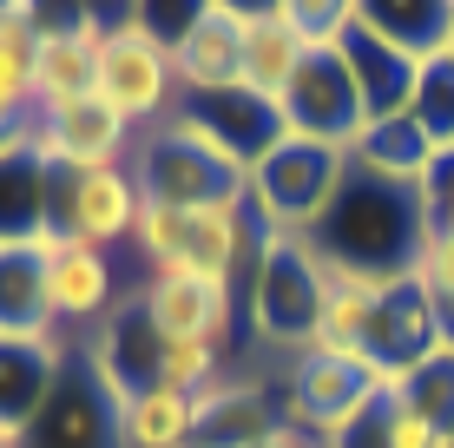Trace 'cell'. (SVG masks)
<instances>
[{
    "label": "cell",
    "mask_w": 454,
    "mask_h": 448,
    "mask_svg": "<svg viewBox=\"0 0 454 448\" xmlns=\"http://www.w3.org/2000/svg\"><path fill=\"white\" fill-rule=\"evenodd\" d=\"M317 257H330L342 271H375V277H409L421 244H428V218H421V198L409 185L369 178L349 165L342 192L330 198L323 224L309 231Z\"/></svg>",
    "instance_id": "1"
},
{
    "label": "cell",
    "mask_w": 454,
    "mask_h": 448,
    "mask_svg": "<svg viewBox=\"0 0 454 448\" xmlns=\"http://www.w3.org/2000/svg\"><path fill=\"white\" fill-rule=\"evenodd\" d=\"M317 317H323L317 244L263 224V244H257V257H250V271H244V323H250V336L290 363V357L309 350Z\"/></svg>",
    "instance_id": "2"
},
{
    "label": "cell",
    "mask_w": 454,
    "mask_h": 448,
    "mask_svg": "<svg viewBox=\"0 0 454 448\" xmlns=\"http://www.w3.org/2000/svg\"><path fill=\"white\" fill-rule=\"evenodd\" d=\"M113 27H106L99 46V73H92V99L106 113H119L132 132H152L178 113V67H171V46L152 34L145 7H106Z\"/></svg>",
    "instance_id": "3"
},
{
    "label": "cell",
    "mask_w": 454,
    "mask_h": 448,
    "mask_svg": "<svg viewBox=\"0 0 454 448\" xmlns=\"http://www.w3.org/2000/svg\"><path fill=\"white\" fill-rule=\"evenodd\" d=\"M132 178L152 205L171 211H205V205H250V172L231 165L198 126H184L178 113L165 126L138 132L132 145Z\"/></svg>",
    "instance_id": "4"
},
{
    "label": "cell",
    "mask_w": 454,
    "mask_h": 448,
    "mask_svg": "<svg viewBox=\"0 0 454 448\" xmlns=\"http://www.w3.org/2000/svg\"><path fill=\"white\" fill-rule=\"evenodd\" d=\"M349 178V152L336 145H309V138H284L270 159L250 172V211H257L270 231H290V238H309L330 211V198Z\"/></svg>",
    "instance_id": "5"
},
{
    "label": "cell",
    "mask_w": 454,
    "mask_h": 448,
    "mask_svg": "<svg viewBox=\"0 0 454 448\" xmlns=\"http://www.w3.org/2000/svg\"><path fill=\"white\" fill-rule=\"evenodd\" d=\"M375 396H382L375 369L356 363V357H336V350H303V357H290L284 376H277L284 422H296L303 436H317V442L349 436V428L369 415Z\"/></svg>",
    "instance_id": "6"
},
{
    "label": "cell",
    "mask_w": 454,
    "mask_h": 448,
    "mask_svg": "<svg viewBox=\"0 0 454 448\" xmlns=\"http://www.w3.org/2000/svg\"><path fill=\"white\" fill-rule=\"evenodd\" d=\"M113 13L106 7H40V53H34V119H59L92 99L99 46Z\"/></svg>",
    "instance_id": "7"
},
{
    "label": "cell",
    "mask_w": 454,
    "mask_h": 448,
    "mask_svg": "<svg viewBox=\"0 0 454 448\" xmlns=\"http://www.w3.org/2000/svg\"><path fill=\"white\" fill-rule=\"evenodd\" d=\"M138 192L132 165H106V172H53V231L92 244V251H132V224H138Z\"/></svg>",
    "instance_id": "8"
},
{
    "label": "cell",
    "mask_w": 454,
    "mask_h": 448,
    "mask_svg": "<svg viewBox=\"0 0 454 448\" xmlns=\"http://www.w3.org/2000/svg\"><path fill=\"white\" fill-rule=\"evenodd\" d=\"M277 119H284V138H309V145L349 152L356 132L369 126V113H363V92H356L342 53H309L296 67V80L284 86V99H277Z\"/></svg>",
    "instance_id": "9"
},
{
    "label": "cell",
    "mask_w": 454,
    "mask_h": 448,
    "mask_svg": "<svg viewBox=\"0 0 454 448\" xmlns=\"http://www.w3.org/2000/svg\"><path fill=\"white\" fill-rule=\"evenodd\" d=\"M40 264H46V303H53V323L73 336V343H86L106 317H119L125 303H132L113 251H92V244L67 238L53 257H40Z\"/></svg>",
    "instance_id": "10"
},
{
    "label": "cell",
    "mask_w": 454,
    "mask_h": 448,
    "mask_svg": "<svg viewBox=\"0 0 454 448\" xmlns=\"http://www.w3.org/2000/svg\"><path fill=\"white\" fill-rule=\"evenodd\" d=\"M263 20V7H238V0H198L192 27L171 40V67H178V92H231L244 86V40Z\"/></svg>",
    "instance_id": "11"
},
{
    "label": "cell",
    "mask_w": 454,
    "mask_h": 448,
    "mask_svg": "<svg viewBox=\"0 0 454 448\" xmlns=\"http://www.w3.org/2000/svg\"><path fill=\"white\" fill-rule=\"evenodd\" d=\"M132 297H138V310L152 317V330H159L165 343L198 336V343L238 350V284H211V277L165 271V277H145Z\"/></svg>",
    "instance_id": "12"
},
{
    "label": "cell",
    "mask_w": 454,
    "mask_h": 448,
    "mask_svg": "<svg viewBox=\"0 0 454 448\" xmlns=\"http://www.w3.org/2000/svg\"><path fill=\"white\" fill-rule=\"evenodd\" d=\"M132 145H138V132L125 126L119 113H106L99 99L27 126V152H34L46 172H106V165H132Z\"/></svg>",
    "instance_id": "13"
},
{
    "label": "cell",
    "mask_w": 454,
    "mask_h": 448,
    "mask_svg": "<svg viewBox=\"0 0 454 448\" xmlns=\"http://www.w3.org/2000/svg\"><path fill=\"white\" fill-rule=\"evenodd\" d=\"M178 119L198 126L231 165H244V172H257V165L284 145V119H277V106L257 99V92H244V86H231V92H184Z\"/></svg>",
    "instance_id": "14"
},
{
    "label": "cell",
    "mask_w": 454,
    "mask_h": 448,
    "mask_svg": "<svg viewBox=\"0 0 454 448\" xmlns=\"http://www.w3.org/2000/svg\"><path fill=\"white\" fill-rule=\"evenodd\" d=\"M86 369L113 389V403H132V396L159 389V363H165V336L152 330V317L138 310V297L125 303L119 317H106L99 330L80 343Z\"/></svg>",
    "instance_id": "15"
},
{
    "label": "cell",
    "mask_w": 454,
    "mask_h": 448,
    "mask_svg": "<svg viewBox=\"0 0 454 448\" xmlns=\"http://www.w3.org/2000/svg\"><path fill=\"white\" fill-rule=\"evenodd\" d=\"M27 448H119V403L86 369V357H73V369L59 376L53 403L27 428Z\"/></svg>",
    "instance_id": "16"
},
{
    "label": "cell",
    "mask_w": 454,
    "mask_h": 448,
    "mask_svg": "<svg viewBox=\"0 0 454 448\" xmlns=\"http://www.w3.org/2000/svg\"><path fill=\"white\" fill-rule=\"evenodd\" d=\"M80 343L53 336V343H20V336H0V428L27 436L40 422V409L53 403L59 376L73 369Z\"/></svg>",
    "instance_id": "17"
},
{
    "label": "cell",
    "mask_w": 454,
    "mask_h": 448,
    "mask_svg": "<svg viewBox=\"0 0 454 448\" xmlns=\"http://www.w3.org/2000/svg\"><path fill=\"white\" fill-rule=\"evenodd\" d=\"M284 422V403H277V382L257 376H224L217 389L198 396V442L205 448H250Z\"/></svg>",
    "instance_id": "18"
},
{
    "label": "cell",
    "mask_w": 454,
    "mask_h": 448,
    "mask_svg": "<svg viewBox=\"0 0 454 448\" xmlns=\"http://www.w3.org/2000/svg\"><path fill=\"white\" fill-rule=\"evenodd\" d=\"M336 53H342V67H349L356 92H363V113L369 119H388V113H409V106H415L421 67H415L409 53H395L388 40H375L356 13H349V34H342Z\"/></svg>",
    "instance_id": "19"
},
{
    "label": "cell",
    "mask_w": 454,
    "mask_h": 448,
    "mask_svg": "<svg viewBox=\"0 0 454 448\" xmlns=\"http://www.w3.org/2000/svg\"><path fill=\"white\" fill-rule=\"evenodd\" d=\"M356 20L395 53H409L415 67H428L454 46V0H356Z\"/></svg>",
    "instance_id": "20"
},
{
    "label": "cell",
    "mask_w": 454,
    "mask_h": 448,
    "mask_svg": "<svg viewBox=\"0 0 454 448\" xmlns=\"http://www.w3.org/2000/svg\"><path fill=\"white\" fill-rule=\"evenodd\" d=\"M349 165L369 178H388V185H421V172L434 165V138L421 132L415 113H388V119H369L349 145Z\"/></svg>",
    "instance_id": "21"
},
{
    "label": "cell",
    "mask_w": 454,
    "mask_h": 448,
    "mask_svg": "<svg viewBox=\"0 0 454 448\" xmlns=\"http://www.w3.org/2000/svg\"><path fill=\"white\" fill-rule=\"evenodd\" d=\"M0 336H20V343L67 336L53 323V303H46V264L27 244H0Z\"/></svg>",
    "instance_id": "22"
},
{
    "label": "cell",
    "mask_w": 454,
    "mask_h": 448,
    "mask_svg": "<svg viewBox=\"0 0 454 448\" xmlns=\"http://www.w3.org/2000/svg\"><path fill=\"white\" fill-rule=\"evenodd\" d=\"M303 59H309V46L290 20V0H263V20L250 27V40H244V92H257V99L277 106Z\"/></svg>",
    "instance_id": "23"
},
{
    "label": "cell",
    "mask_w": 454,
    "mask_h": 448,
    "mask_svg": "<svg viewBox=\"0 0 454 448\" xmlns=\"http://www.w3.org/2000/svg\"><path fill=\"white\" fill-rule=\"evenodd\" d=\"M53 224V172L34 152H0V244H34Z\"/></svg>",
    "instance_id": "24"
},
{
    "label": "cell",
    "mask_w": 454,
    "mask_h": 448,
    "mask_svg": "<svg viewBox=\"0 0 454 448\" xmlns=\"http://www.w3.org/2000/svg\"><path fill=\"white\" fill-rule=\"evenodd\" d=\"M119 448H198V396L145 389L119 403Z\"/></svg>",
    "instance_id": "25"
},
{
    "label": "cell",
    "mask_w": 454,
    "mask_h": 448,
    "mask_svg": "<svg viewBox=\"0 0 454 448\" xmlns=\"http://www.w3.org/2000/svg\"><path fill=\"white\" fill-rule=\"evenodd\" d=\"M402 403H409L415 415H428V428L442 436V448H454V343H442L421 369H409Z\"/></svg>",
    "instance_id": "26"
},
{
    "label": "cell",
    "mask_w": 454,
    "mask_h": 448,
    "mask_svg": "<svg viewBox=\"0 0 454 448\" xmlns=\"http://www.w3.org/2000/svg\"><path fill=\"white\" fill-rule=\"evenodd\" d=\"M231 350L217 343H198V336H178V343H165V363H159V389H178V396H205L217 382L231 376Z\"/></svg>",
    "instance_id": "27"
},
{
    "label": "cell",
    "mask_w": 454,
    "mask_h": 448,
    "mask_svg": "<svg viewBox=\"0 0 454 448\" xmlns=\"http://www.w3.org/2000/svg\"><path fill=\"white\" fill-rule=\"evenodd\" d=\"M409 113L421 119V132L434 138V152H454V46H448L442 59H428V67H421Z\"/></svg>",
    "instance_id": "28"
},
{
    "label": "cell",
    "mask_w": 454,
    "mask_h": 448,
    "mask_svg": "<svg viewBox=\"0 0 454 448\" xmlns=\"http://www.w3.org/2000/svg\"><path fill=\"white\" fill-rule=\"evenodd\" d=\"M409 277L428 290V303L442 310V323L454 330V238H448V231H428V244H421V257H415Z\"/></svg>",
    "instance_id": "29"
},
{
    "label": "cell",
    "mask_w": 454,
    "mask_h": 448,
    "mask_svg": "<svg viewBox=\"0 0 454 448\" xmlns=\"http://www.w3.org/2000/svg\"><path fill=\"white\" fill-rule=\"evenodd\" d=\"M415 198H421V218H428V231H448V238H454V152H434V165L421 172Z\"/></svg>",
    "instance_id": "30"
},
{
    "label": "cell",
    "mask_w": 454,
    "mask_h": 448,
    "mask_svg": "<svg viewBox=\"0 0 454 448\" xmlns=\"http://www.w3.org/2000/svg\"><path fill=\"white\" fill-rule=\"evenodd\" d=\"M250 448H317V436H303L296 422H277L270 436H263V442H250Z\"/></svg>",
    "instance_id": "31"
},
{
    "label": "cell",
    "mask_w": 454,
    "mask_h": 448,
    "mask_svg": "<svg viewBox=\"0 0 454 448\" xmlns=\"http://www.w3.org/2000/svg\"><path fill=\"white\" fill-rule=\"evenodd\" d=\"M0 448H27V436H13V428H0Z\"/></svg>",
    "instance_id": "32"
},
{
    "label": "cell",
    "mask_w": 454,
    "mask_h": 448,
    "mask_svg": "<svg viewBox=\"0 0 454 448\" xmlns=\"http://www.w3.org/2000/svg\"><path fill=\"white\" fill-rule=\"evenodd\" d=\"M198 448H205V442H198Z\"/></svg>",
    "instance_id": "33"
},
{
    "label": "cell",
    "mask_w": 454,
    "mask_h": 448,
    "mask_svg": "<svg viewBox=\"0 0 454 448\" xmlns=\"http://www.w3.org/2000/svg\"><path fill=\"white\" fill-rule=\"evenodd\" d=\"M317 448H323V442H317Z\"/></svg>",
    "instance_id": "34"
}]
</instances>
